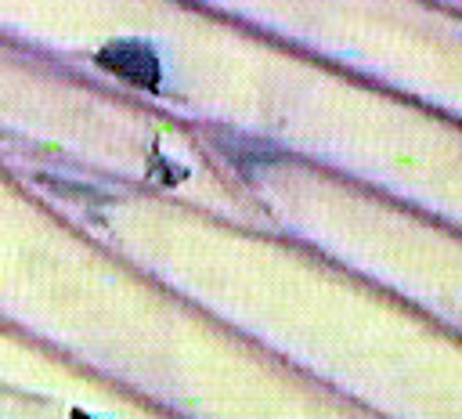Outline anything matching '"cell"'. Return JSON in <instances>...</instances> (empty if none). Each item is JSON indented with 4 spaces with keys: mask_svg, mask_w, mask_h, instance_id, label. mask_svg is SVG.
Masks as SVG:
<instances>
[{
    "mask_svg": "<svg viewBox=\"0 0 462 419\" xmlns=\"http://www.w3.org/2000/svg\"><path fill=\"white\" fill-rule=\"evenodd\" d=\"M94 61L119 76L123 83L144 90V94H159L162 90V61L155 54V47L148 40H137V36H119V40H108L105 47H97Z\"/></svg>",
    "mask_w": 462,
    "mask_h": 419,
    "instance_id": "1",
    "label": "cell"
},
{
    "mask_svg": "<svg viewBox=\"0 0 462 419\" xmlns=\"http://www.w3.org/2000/svg\"><path fill=\"white\" fill-rule=\"evenodd\" d=\"M69 419H94V415H87L83 408H72V415H69Z\"/></svg>",
    "mask_w": 462,
    "mask_h": 419,
    "instance_id": "2",
    "label": "cell"
}]
</instances>
